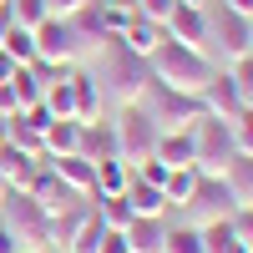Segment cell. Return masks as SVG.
Wrapping results in <instances>:
<instances>
[{
  "instance_id": "1",
  "label": "cell",
  "mask_w": 253,
  "mask_h": 253,
  "mask_svg": "<svg viewBox=\"0 0 253 253\" xmlns=\"http://www.w3.org/2000/svg\"><path fill=\"white\" fill-rule=\"evenodd\" d=\"M96 86H101L107 101H117V107H137L147 96V86H152V71H147L142 56H132L126 46L107 41V46L96 51Z\"/></svg>"
},
{
  "instance_id": "2",
  "label": "cell",
  "mask_w": 253,
  "mask_h": 253,
  "mask_svg": "<svg viewBox=\"0 0 253 253\" xmlns=\"http://www.w3.org/2000/svg\"><path fill=\"white\" fill-rule=\"evenodd\" d=\"M147 71H152V81L167 86V91L198 96L218 66H213V56H203V51H187V46H177V41H162V46L147 56Z\"/></svg>"
},
{
  "instance_id": "3",
  "label": "cell",
  "mask_w": 253,
  "mask_h": 253,
  "mask_svg": "<svg viewBox=\"0 0 253 253\" xmlns=\"http://www.w3.org/2000/svg\"><path fill=\"white\" fill-rule=\"evenodd\" d=\"M101 46H91V41L61 15H46L36 26V61H46V66H76V61H86Z\"/></svg>"
},
{
  "instance_id": "4",
  "label": "cell",
  "mask_w": 253,
  "mask_h": 253,
  "mask_svg": "<svg viewBox=\"0 0 253 253\" xmlns=\"http://www.w3.org/2000/svg\"><path fill=\"white\" fill-rule=\"evenodd\" d=\"M187 132H193V167H198L203 177H223L228 162L238 157V152H233V132H228V122L203 112Z\"/></svg>"
},
{
  "instance_id": "5",
  "label": "cell",
  "mask_w": 253,
  "mask_h": 253,
  "mask_svg": "<svg viewBox=\"0 0 253 253\" xmlns=\"http://www.w3.org/2000/svg\"><path fill=\"white\" fill-rule=\"evenodd\" d=\"M112 126H117V152H122V162H132V167H137L142 157H152V152H157L162 126L147 117V107H142V101H137V107H122Z\"/></svg>"
},
{
  "instance_id": "6",
  "label": "cell",
  "mask_w": 253,
  "mask_h": 253,
  "mask_svg": "<svg viewBox=\"0 0 253 253\" xmlns=\"http://www.w3.org/2000/svg\"><path fill=\"white\" fill-rule=\"evenodd\" d=\"M5 228L20 238V248H51V213L41 208L31 193H10L5 198Z\"/></svg>"
},
{
  "instance_id": "7",
  "label": "cell",
  "mask_w": 253,
  "mask_h": 253,
  "mask_svg": "<svg viewBox=\"0 0 253 253\" xmlns=\"http://www.w3.org/2000/svg\"><path fill=\"white\" fill-rule=\"evenodd\" d=\"M142 107H147V117H152L162 132H177V126H193L198 117H203V101L198 96H182V91H167V86H147V96H142Z\"/></svg>"
},
{
  "instance_id": "8",
  "label": "cell",
  "mask_w": 253,
  "mask_h": 253,
  "mask_svg": "<svg viewBox=\"0 0 253 253\" xmlns=\"http://www.w3.org/2000/svg\"><path fill=\"white\" fill-rule=\"evenodd\" d=\"M162 36L177 41V46H187V51H203V56H208V46H213V15L198 10V5H172Z\"/></svg>"
},
{
  "instance_id": "9",
  "label": "cell",
  "mask_w": 253,
  "mask_h": 253,
  "mask_svg": "<svg viewBox=\"0 0 253 253\" xmlns=\"http://www.w3.org/2000/svg\"><path fill=\"white\" fill-rule=\"evenodd\" d=\"M198 101H203V112H208V117H223V122H233V117L248 107V96H243L238 81L228 76V66H218L213 76H208V86L198 91Z\"/></svg>"
},
{
  "instance_id": "10",
  "label": "cell",
  "mask_w": 253,
  "mask_h": 253,
  "mask_svg": "<svg viewBox=\"0 0 253 253\" xmlns=\"http://www.w3.org/2000/svg\"><path fill=\"white\" fill-rule=\"evenodd\" d=\"M223 51V61L233 66L238 56H253L248 51V15H233V10H223V20H213V46H208V56Z\"/></svg>"
},
{
  "instance_id": "11",
  "label": "cell",
  "mask_w": 253,
  "mask_h": 253,
  "mask_svg": "<svg viewBox=\"0 0 253 253\" xmlns=\"http://www.w3.org/2000/svg\"><path fill=\"white\" fill-rule=\"evenodd\" d=\"M76 152L86 157V162L122 157V152H117V126H112L107 117H96V122H81V142H76Z\"/></svg>"
},
{
  "instance_id": "12",
  "label": "cell",
  "mask_w": 253,
  "mask_h": 253,
  "mask_svg": "<svg viewBox=\"0 0 253 253\" xmlns=\"http://www.w3.org/2000/svg\"><path fill=\"white\" fill-rule=\"evenodd\" d=\"M187 213H203V223L208 218H233V193H228V182L223 177H203L193 203H187Z\"/></svg>"
},
{
  "instance_id": "13",
  "label": "cell",
  "mask_w": 253,
  "mask_h": 253,
  "mask_svg": "<svg viewBox=\"0 0 253 253\" xmlns=\"http://www.w3.org/2000/svg\"><path fill=\"white\" fill-rule=\"evenodd\" d=\"M51 167H56V177L71 187L76 198H91L96 193V162H86L81 152H71V157H46Z\"/></svg>"
},
{
  "instance_id": "14",
  "label": "cell",
  "mask_w": 253,
  "mask_h": 253,
  "mask_svg": "<svg viewBox=\"0 0 253 253\" xmlns=\"http://www.w3.org/2000/svg\"><path fill=\"white\" fill-rule=\"evenodd\" d=\"M0 172H5V182H10V193H26V187L36 182V172H41V157H31V152H20V147H0Z\"/></svg>"
},
{
  "instance_id": "15",
  "label": "cell",
  "mask_w": 253,
  "mask_h": 253,
  "mask_svg": "<svg viewBox=\"0 0 253 253\" xmlns=\"http://www.w3.org/2000/svg\"><path fill=\"white\" fill-rule=\"evenodd\" d=\"M162 41H167V36H162V26H152V20L132 15V20H126V31L117 36V46H126L132 56H142V61H147V56H152V51L162 46Z\"/></svg>"
},
{
  "instance_id": "16",
  "label": "cell",
  "mask_w": 253,
  "mask_h": 253,
  "mask_svg": "<svg viewBox=\"0 0 253 253\" xmlns=\"http://www.w3.org/2000/svg\"><path fill=\"white\" fill-rule=\"evenodd\" d=\"M71 96H76V122H96L101 117V86H96V76L91 71H71Z\"/></svg>"
},
{
  "instance_id": "17",
  "label": "cell",
  "mask_w": 253,
  "mask_h": 253,
  "mask_svg": "<svg viewBox=\"0 0 253 253\" xmlns=\"http://www.w3.org/2000/svg\"><path fill=\"white\" fill-rule=\"evenodd\" d=\"M167 243V223L162 218H132L126 228V253H162Z\"/></svg>"
},
{
  "instance_id": "18",
  "label": "cell",
  "mask_w": 253,
  "mask_h": 253,
  "mask_svg": "<svg viewBox=\"0 0 253 253\" xmlns=\"http://www.w3.org/2000/svg\"><path fill=\"white\" fill-rule=\"evenodd\" d=\"M198 182H203V172H198V167H172V172H167V182H162V193H167V208L187 213V203H193Z\"/></svg>"
},
{
  "instance_id": "19",
  "label": "cell",
  "mask_w": 253,
  "mask_h": 253,
  "mask_svg": "<svg viewBox=\"0 0 253 253\" xmlns=\"http://www.w3.org/2000/svg\"><path fill=\"white\" fill-rule=\"evenodd\" d=\"M132 187V162H122V157H107V162H96V193L91 198H117Z\"/></svg>"
},
{
  "instance_id": "20",
  "label": "cell",
  "mask_w": 253,
  "mask_h": 253,
  "mask_svg": "<svg viewBox=\"0 0 253 253\" xmlns=\"http://www.w3.org/2000/svg\"><path fill=\"white\" fill-rule=\"evenodd\" d=\"M152 157L167 162V167H193V132H187V126H177V132H162Z\"/></svg>"
},
{
  "instance_id": "21",
  "label": "cell",
  "mask_w": 253,
  "mask_h": 253,
  "mask_svg": "<svg viewBox=\"0 0 253 253\" xmlns=\"http://www.w3.org/2000/svg\"><path fill=\"white\" fill-rule=\"evenodd\" d=\"M198 228H203V253H248L233 233V218H208Z\"/></svg>"
},
{
  "instance_id": "22",
  "label": "cell",
  "mask_w": 253,
  "mask_h": 253,
  "mask_svg": "<svg viewBox=\"0 0 253 253\" xmlns=\"http://www.w3.org/2000/svg\"><path fill=\"white\" fill-rule=\"evenodd\" d=\"M126 203H132L137 218H167V193H162V187H152V182H137V177H132Z\"/></svg>"
},
{
  "instance_id": "23",
  "label": "cell",
  "mask_w": 253,
  "mask_h": 253,
  "mask_svg": "<svg viewBox=\"0 0 253 253\" xmlns=\"http://www.w3.org/2000/svg\"><path fill=\"white\" fill-rule=\"evenodd\" d=\"M41 107L51 112V122H76V96H71V71L66 76H56L46 96H41Z\"/></svg>"
},
{
  "instance_id": "24",
  "label": "cell",
  "mask_w": 253,
  "mask_h": 253,
  "mask_svg": "<svg viewBox=\"0 0 253 253\" xmlns=\"http://www.w3.org/2000/svg\"><path fill=\"white\" fill-rule=\"evenodd\" d=\"M223 182H228V193H233V208H253V157H233Z\"/></svg>"
},
{
  "instance_id": "25",
  "label": "cell",
  "mask_w": 253,
  "mask_h": 253,
  "mask_svg": "<svg viewBox=\"0 0 253 253\" xmlns=\"http://www.w3.org/2000/svg\"><path fill=\"white\" fill-rule=\"evenodd\" d=\"M0 51H5L15 66H36V31H26V26H5V31H0Z\"/></svg>"
},
{
  "instance_id": "26",
  "label": "cell",
  "mask_w": 253,
  "mask_h": 253,
  "mask_svg": "<svg viewBox=\"0 0 253 253\" xmlns=\"http://www.w3.org/2000/svg\"><path fill=\"white\" fill-rule=\"evenodd\" d=\"M96 203V218H101V228H107V233H126V228H132V203H126V193H117V198H91Z\"/></svg>"
},
{
  "instance_id": "27",
  "label": "cell",
  "mask_w": 253,
  "mask_h": 253,
  "mask_svg": "<svg viewBox=\"0 0 253 253\" xmlns=\"http://www.w3.org/2000/svg\"><path fill=\"white\" fill-rule=\"evenodd\" d=\"M101 238H107V228H101L96 208H86L81 223H76V233H71V243H66V253H101Z\"/></svg>"
},
{
  "instance_id": "28",
  "label": "cell",
  "mask_w": 253,
  "mask_h": 253,
  "mask_svg": "<svg viewBox=\"0 0 253 253\" xmlns=\"http://www.w3.org/2000/svg\"><path fill=\"white\" fill-rule=\"evenodd\" d=\"M81 142V122H51L46 126V157H71Z\"/></svg>"
},
{
  "instance_id": "29",
  "label": "cell",
  "mask_w": 253,
  "mask_h": 253,
  "mask_svg": "<svg viewBox=\"0 0 253 253\" xmlns=\"http://www.w3.org/2000/svg\"><path fill=\"white\" fill-rule=\"evenodd\" d=\"M10 147H20L31 157H46V132H36L26 122V112H20V117H10Z\"/></svg>"
},
{
  "instance_id": "30",
  "label": "cell",
  "mask_w": 253,
  "mask_h": 253,
  "mask_svg": "<svg viewBox=\"0 0 253 253\" xmlns=\"http://www.w3.org/2000/svg\"><path fill=\"white\" fill-rule=\"evenodd\" d=\"M5 15H10V26L36 31V26H41V20H46L51 10H46V0H5Z\"/></svg>"
},
{
  "instance_id": "31",
  "label": "cell",
  "mask_w": 253,
  "mask_h": 253,
  "mask_svg": "<svg viewBox=\"0 0 253 253\" xmlns=\"http://www.w3.org/2000/svg\"><path fill=\"white\" fill-rule=\"evenodd\" d=\"M162 253H203V228H198V223L167 228V243H162Z\"/></svg>"
},
{
  "instance_id": "32",
  "label": "cell",
  "mask_w": 253,
  "mask_h": 253,
  "mask_svg": "<svg viewBox=\"0 0 253 253\" xmlns=\"http://www.w3.org/2000/svg\"><path fill=\"white\" fill-rule=\"evenodd\" d=\"M228 132H233V152L238 157H253V107H243L233 122H228Z\"/></svg>"
},
{
  "instance_id": "33",
  "label": "cell",
  "mask_w": 253,
  "mask_h": 253,
  "mask_svg": "<svg viewBox=\"0 0 253 253\" xmlns=\"http://www.w3.org/2000/svg\"><path fill=\"white\" fill-rule=\"evenodd\" d=\"M172 5H177V0H132V10H137L142 20H152V26H167Z\"/></svg>"
},
{
  "instance_id": "34",
  "label": "cell",
  "mask_w": 253,
  "mask_h": 253,
  "mask_svg": "<svg viewBox=\"0 0 253 253\" xmlns=\"http://www.w3.org/2000/svg\"><path fill=\"white\" fill-rule=\"evenodd\" d=\"M233 233H238V243L253 253V208H233Z\"/></svg>"
},
{
  "instance_id": "35",
  "label": "cell",
  "mask_w": 253,
  "mask_h": 253,
  "mask_svg": "<svg viewBox=\"0 0 253 253\" xmlns=\"http://www.w3.org/2000/svg\"><path fill=\"white\" fill-rule=\"evenodd\" d=\"M228 76H233L238 86H243V96H248V91H253V56H238L233 66H228Z\"/></svg>"
},
{
  "instance_id": "36",
  "label": "cell",
  "mask_w": 253,
  "mask_h": 253,
  "mask_svg": "<svg viewBox=\"0 0 253 253\" xmlns=\"http://www.w3.org/2000/svg\"><path fill=\"white\" fill-rule=\"evenodd\" d=\"M86 5H96V0H46V10L61 15V20H71L76 10H86Z\"/></svg>"
},
{
  "instance_id": "37",
  "label": "cell",
  "mask_w": 253,
  "mask_h": 253,
  "mask_svg": "<svg viewBox=\"0 0 253 253\" xmlns=\"http://www.w3.org/2000/svg\"><path fill=\"white\" fill-rule=\"evenodd\" d=\"M0 117H20V96L10 81H0Z\"/></svg>"
},
{
  "instance_id": "38",
  "label": "cell",
  "mask_w": 253,
  "mask_h": 253,
  "mask_svg": "<svg viewBox=\"0 0 253 253\" xmlns=\"http://www.w3.org/2000/svg\"><path fill=\"white\" fill-rule=\"evenodd\" d=\"M101 253H126V233H107L101 238Z\"/></svg>"
},
{
  "instance_id": "39",
  "label": "cell",
  "mask_w": 253,
  "mask_h": 253,
  "mask_svg": "<svg viewBox=\"0 0 253 253\" xmlns=\"http://www.w3.org/2000/svg\"><path fill=\"white\" fill-rule=\"evenodd\" d=\"M15 248H20V238L10 233V228H5V223H0V253H15Z\"/></svg>"
},
{
  "instance_id": "40",
  "label": "cell",
  "mask_w": 253,
  "mask_h": 253,
  "mask_svg": "<svg viewBox=\"0 0 253 253\" xmlns=\"http://www.w3.org/2000/svg\"><path fill=\"white\" fill-rule=\"evenodd\" d=\"M223 10H233V15H253V0H223Z\"/></svg>"
},
{
  "instance_id": "41",
  "label": "cell",
  "mask_w": 253,
  "mask_h": 253,
  "mask_svg": "<svg viewBox=\"0 0 253 253\" xmlns=\"http://www.w3.org/2000/svg\"><path fill=\"white\" fill-rule=\"evenodd\" d=\"M10 76H15V61H10L5 51H0V81H10Z\"/></svg>"
},
{
  "instance_id": "42",
  "label": "cell",
  "mask_w": 253,
  "mask_h": 253,
  "mask_svg": "<svg viewBox=\"0 0 253 253\" xmlns=\"http://www.w3.org/2000/svg\"><path fill=\"white\" fill-rule=\"evenodd\" d=\"M10 142V117H0V147Z\"/></svg>"
},
{
  "instance_id": "43",
  "label": "cell",
  "mask_w": 253,
  "mask_h": 253,
  "mask_svg": "<svg viewBox=\"0 0 253 253\" xmlns=\"http://www.w3.org/2000/svg\"><path fill=\"white\" fill-rule=\"evenodd\" d=\"M10 198V182H5V172H0V203H5Z\"/></svg>"
},
{
  "instance_id": "44",
  "label": "cell",
  "mask_w": 253,
  "mask_h": 253,
  "mask_svg": "<svg viewBox=\"0 0 253 253\" xmlns=\"http://www.w3.org/2000/svg\"><path fill=\"white\" fill-rule=\"evenodd\" d=\"M5 26H10V15H5V5H0V31H5Z\"/></svg>"
},
{
  "instance_id": "45",
  "label": "cell",
  "mask_w": 253,
  "mask_h": 253,
  "mask_svg": "<svg viewBox=\"0 0 253 253\" xmlns=\"http://www.w3.org/2000/svg\"><path fill=\"white\" fill-rule=\"evenodd\" d=\"M248 51H253V15H248Z\"/></svg>"
},
{
  "instance_id": "46",
  "label": "cell",
  "mask_w": 253,
  "mask_h": 253,
  "mask_svg": "<svg viewBox=\"0 0 253 253\" xmlns=\"http://www.w3.org/2000/svg\"><path fill=\"white\" fill-rule=\"evenodd\" d=\"M15 253H41V248H15Z\"/></svg>"
},
{
  "instance_id": "47",
  "label": "cell",
  "mask_w": 253,
  "mask_h": 253,
  "mask_svg": "<svg viewBox=\"0 0 253 253\" xmlns=\"http://www.w3.org/2000/svg\"><path fill=\"white\" fill-rule=\"evenodd\" d=\"M46 253H66V248H46Z\"/></svg>"
},
{
  "instance_id": "48",
  "label": "cell",
  "mask_w": 253,
  "mask_h": 253,
  "mask_svg": "<svg viewBox=\"0 0 253 253\" xmlns=\"http://www.w3.org/2000/svg\"><path fill=\"white\" fill-rule=\"evenodd\" d=\"M248 107H253V91H248Z\"/></svg>"
},
{
  "instance_id": "49",
  "label": "cell",
  "mask_w": 253,
  "mask_h": 253,
  "mask_svg": "<svg viewBox=\"0 0 253 253\" xmlns=\"http://www.w3.org/2000/svg\"><path fill=\"white\" fill-rule=\"evenodd\" d=\"M0 5H5V0H0Z\"/></svg>"
}]
</instances>
